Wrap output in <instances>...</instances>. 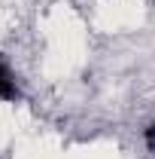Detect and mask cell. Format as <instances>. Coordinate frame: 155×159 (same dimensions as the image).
<instances>
[{
  "mask_svg": "<svg viewBox=\"0 0 155 159\" xmlns=\"http://www.w3.org/2000/svg\"><path fill=\"white\" fill-rule=\"evenodd\" d=\"M0 98L3 101H12L19 98V89H15V80H12V70L0 61Z\"/></svg>",
  "mask_w": 155,
  "mask_h": 159,
  "instance_id": "cell-1",
  "label": "cell"
},
{
  "mask_svg": "<svg viewBox=\"0 0 155 159\" xmlns=\"http://www.w3.org/2000/svg\"><path fill=\"white\" fill-rule=\"evenodd\" d=\"M143 141H146V147H149V150H155V122L143 129Z\"/></svg>",
  "mask_w": 155,
  "mask_h": 159,
  "instance_id": "cell-2",
  "label": "cell"
}]
</instances>
